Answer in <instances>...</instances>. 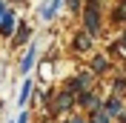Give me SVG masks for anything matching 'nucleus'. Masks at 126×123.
Listing matches in <instances>:
<instances>
[{"label":"nucleus","instance_id":"16","mask_svg":"<svg viewBox=\"0 0 126 123\" xmlns=\"http://www.w3.org/2000/svg\"><path fill=\"white\" fill-rule=\"evenodd\" d=\"M120 120H123V123H126V112H123V117H120Z\"/></svg>","mask_w":126,"mask_h":123},{"label":"nucleus","instance_id":"10","mask_svg":"<svg viewBox=\"0 0 126 123\" xmlns=\"http://www.w3.org/2000/svg\"><path fill=\"white\" fill-rule=\"evenodd\" d=\"M29 34H32V31H29V26H20V31H17V43H23V40H29Z\"/></svg>","mask_w":126,"mask_h":123},{"label":"nucleus","instance_id":"6","mask_svg":"<svg viewBox=\"0 0 126 123\" xmlns=\"http://www.w3.org/2000/svg\"><path fill=\"white\" fill-rule=\"evenodd\" d=\"M72 106V94L69 92H60V97L55 100V112H63V109H69Z\"/></svg>","mask_w":126,"mask_h":123},{"label":"nucleus","instance_id":"1","mask_svg":"<svg viewBox=\"0 0 126 123\" xmlns=\"http://www.w3.org/2000/svg\"><path fill=\"white\" fill-rule=\"evenodd\" d=\"M83 23H86L89 34H94V31L100 29V15H97V3H94V0H92V6H89V12L83 15Z\"/></svg>","mask_w":126,"mask_h":123},{"label":"nucleus","instance_id":"13","mask_svg":"<svg viewBox=\"0 0 126 123\" xmlns=\"http://www.w3.org/2000/svg\"><path fill=\"white\" fill-rule=\"evenodd\" d=\"M66 3H69V9H72V12H78V3H80V0H66Z\"/></svg>","mask_w":126,"mask_h":123},{"label":"nucleus","instance_id":"11","mask_svg":"<svg viewBox=\"0 0 126 123\" xmlns=\"http://www.w3.org/2000/svg\"><path fill=\"white\" fill-rule=\"evenodd\" d=\"M92 123H109V112L103 109V112H94V120Z\"/></svg>","mask_w":126,"mask_h":123},{"label":"nucleus","instance_id":"9","mask_svg":"<svg viewBox=\"0 0 126 123\" xmlns=\"http://www.w3.org/2000/svg\"><path fill=\"white\" fill-rule=\"evenodd\" d=\"M80 103H83V106H97V103H100V100L94 97L92 92H83V94H80Z\"/></svg>","mask_w":126,"mask_h":123},{"label":"nucleus","instance_id":"3","mask_svg":"<svg viewBox=\"0 0 126 123\" xmlns=\"http://www.w3.org/2000/svg\"><path fill=\"white\" fill-rule=\"evenodd\" d=\"M12 31H15V15H12V12H6V15L0 17V34H3V37H9Z\"/></svg>","mask_w":126,"mask_h":123},{"label":"nucleus","instance_id":"7","mask_svg":"<svg viewBox=\"0 0 126 123\" xmlns=\"http://www.w3.org/2000/svg\"><path fill=\"white\" fill-rule=\"evenodd\" d=\"M120 109H123V106H120V100H118V97L106 100V112H109V117H112V115H120Z\"/></svg>","mask_w":126,"mask_h":123},{"label":"nucleus","instance_id":"12","mask_svg":"<svg viewBox=\"0 0 126 123\" xmlns=\"http://www.w3.org/2000/svg\"><path fill=\"white\" fill-rule=\"evenodd\" d=\"M94 69H97V72L106 69V57H94Z\"/></svg>","mask_w":126,"mask_h":123},{"label":"nucleus","instance_id":"15","mask_svg":"<svg viewBox=\"0 0 126 123\" xmlns=\"http://www.w3.org/2000/svg\"><path fill=\"white\" fill-rule=\"evenodd\" d=\"M3 15H6V6H3V3H0V17H3Z\"/></svg>","mask_w":126,"mask_h":123},{"label":"nucleus","instance_id":"14","mask_svg":"<svg viewBox=\"0 0 126 123\" xmlns=\"http://www.w3.org/2000/svg\"><path fill=\"white\" fill-rule=\"evenodd\" d=\"M17 123H29V115H26V112H23V115L17 117Z\"/></svg>","mask_w":126,"mask_h":123},{"label":"nucleus","instance_id":"5","mask_svg":"<svg viewBox=\"0 0 126 123\" xmlns=\"http://www.w3.org/2000/svg\"><path fill=\"white\" fill-rule=\"evenodd\" d=\"M75 49H78V52H89V49H92V34H89V31L78 34V37H75Z\"/></svg>","mask_w":126,"mask_h":123},{"label":"nucleus","instance_id":"4","mask_svg":"<svg viewBox=\"0 0 126 123\" xmlns=\"http://www.w3.org/2000/svg\"><path fill=\"white\" fill-rule=\"evenodd\" d=\"M63 3H66V0H52L49 6H43V9H40V17H43V20H52V17L57 15V9H60Z\"/></svg>","mask_w":126,"mask_h":123},{"label":"nucleus","instance_id":"2","mask_svg":"<svg viewBox=\"0 0 126 123\" xmlns=\"http://www.w3.org/2000/svg\"><path fill=\"white\" fill-rule=\"evenodd\" d=\"M34 57H37V46L32 43V46L26 49V57H23V60H20V72H23V75H26V72L32 69V66H34Z\"/></svg>","mask_w":126,"mask_h":123},{"label":"nucleus","instance_id":"8","mask_svg":"<svg viewBox=\"0 0 126 123\" xmlns=\"http://www.w3.org/2000/svg\"><path fill=\"white\" fill-rule=\"evenodd\" d=\"M29 97H32V80H26V83H23V89H20V97H17V103L23 106Z\"/></svg>","mask_w":126,"mask_h":123}]
</instances>
